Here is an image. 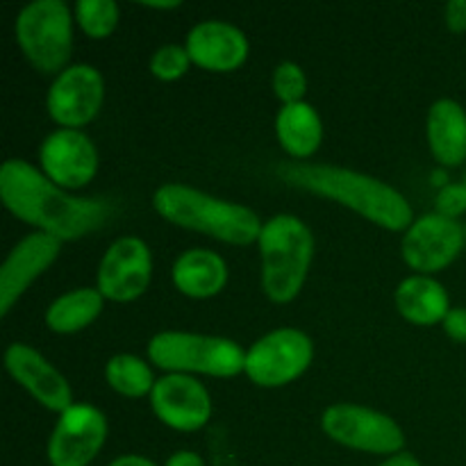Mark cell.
<instances>
[{"instance_id": "7", "label": "cell", "mask_w": 466, "mask_h": 466, "mask_svg": "<svg viewBox=\"0 0 466 466\" xmlns=\"http://www.w3.org/2000/svg\"><path fill=\"white\" fill-rule=\"evenodd\" d=\"M312 362V341L305 332L282 328L262 337L246 353V373L262 387H282L296 380Z\"/></svg>"}, {"instance_id": "34", "label": "cell", "mask_w": 466, "mask_h": 466, "mask_svg": "<svg viewBox=\"0 0 466 466\" xmlns=\"http://www.w3.org/2000/svg\"><path fill=\"white\" fill-rule=\"evenodd\" d=\"M464 185H466V176H464Z\"/></svg>"}, {"instance_id": "22", "label": "cell", "mask_w": 466, "mask_h": 466, "mask_svg": "<svg viewBox=\"0 0 466 466\" xmlns=\"http://www.w3.org/2000/svg\"><path fill=\"white\" fill-rule=\"evenodd\" d=\"M103 299L105 296L96 289L71 291V294L62 296L50 305L46 323H48L50 330L62 332V335L82 330L100 314Z\"/></svg>"}, {"instance_id": "35", "label": "cell", "mask_w": 466, "mask_h": 466, "mask_svg": "<svg viewBox=\"0 0 466 466\" xmlns=\"http://www.w3.org/2000/svg\"><path fill=\"white\" fill-rule=\"evenodd\" d=\"M464 235H466V228H464Z\"/></svg>"}, {"instance_id": "8", "label": "cell", "mask_w": 466, "mask_h": 466, "mask_svg": "<svg viewBox=\"0 0 466 466\" xmlns=\"http://www.w3.org/2000/svg\"><path fill=\"white\" fill-rule=\"evenodd\" d=\"M321 426L335 441L367 453H399L405 444L396 421L360 405H332L323 412Z\"/></svg>"}, {"instance_id": "4", "label": "cell", "mask_w": 466, "mask_h": 466, "mask_svg": "<svg viewBox=\"0 0 466 466\" xmlns=\"http://www.w3.org/2000/svg\"><path fill=\"white\" fill-rule=\"evenodd\" d=\"M262 250V285L273 303H289L303 287L312 262L314 241L309 228L296 217L271 218L259 235Z\"/></svg>"}, {"instance_id": "19", "label": "cell", "mask_w": 466, "mask_h": 466, "mask_svg": "<svg viewBox=\"0 0 466 466\" xmlns=\"http://www.w3.org/2000/svg\"><path fill=\"white\" fill-rule=\"evenodd\" d=\"M226 262L212 250H187L173 267V282L191 299H209L226 287Z\"/></svg>"}, {"instance_id": "6", "label": "cell", "mask_w": 466, "mask_h": 466, "mask_svg": "<svg viewBox=\"0 0 466 466\" xmlns=\"http://www.w3.org/2000/svg\"><path fill=\"white\" fill-rule=\"evenodd\" d=\"M16 41L25 57L41 73L66 66L73 48L71 9L62 0H36L16 18Z\"/></svg>"}, {"instance_id": "2", "label": "cell", "mask_w": 466, "mask_h": 466, "mask_svg": "<svg viewBox=\"0 0 466 466\" xmlns=\"http://www.w3.org/2000/svg\"><path fill=\"white\" fill-rule=\"evenodd\" d=\"M278 176L287 185L349 205L350 209L387 230H403L412 223V208L408 200L376 177L337 167H314V164H282Z\"/></svg>"}, {"instance_id": "17", "label": "cell", "mask_w": 466, "mask_h": 466, "mask_svg": "<svg viewBox=\"0 0 466 466\" xmlns=\"http://www.w3.org/2000/svg\"><path fill=\"white\" fill-rule=\"evenodd\" d=\"M187 53L191 62L209 71H232L248 57V41L244 32L230 23H198L187 36Z\"/></svg>"}, {"instance_id": "26", "label": "cell", "mask_w": 466, "mask_h": 466, "mask_svg": "<svg viewBox=\"0 0 466 466\" xmlns=\"http://www.w3.org/2000/svg\"><path fill=\"white\" fill-rule=\"evenodd\" d=\"M189 62L191 57L187 53V48H182V46H162L153 55V59H150V71H153V76L157 80L171 82L185 76L187 68H189Z\"/></svg>"}, {"instance_id": "10", "label": "cell", "mask_w": 466, "mask_h": 466, "mask_svg": "<svg viewBox=\"0 0 466 466\" xmlns=\"http://www.w3.org/2000/svg\"><path fill=\"white\" fill-rule=\"evenodd\" d=\"M466 241L464 228L455 218L426 214L403 237V258L414 271L432 273L449 267Z\"/></svg>"}, {"instance_id": "12", "label": "cell", "mask_w": 466, "mask_h": 466, "mask_svg": "<svg viewBox=\"0 0 466 466\" xmlns=\"http://www.w3.org/2000/svg\"><path fill=\"white\" fill-rule=\"evenodd\" d=\"M150 250L139 237H123L105 253L98 271V291L109 300L139 299L150 282Z\"/></svg>"}, {"instance_id": "21", "label": "cell", "mask_w": 466, "mask_h": 466, "mask_svg": "<svg viewBox=\"0 0 466 466\" xmlns=\"http://www.w3.org/2000/svg\"><path fill=\"white\" fill-rule=\"evenodd\" d=\"M276 127L280 144L294 157H309L321 146V118L308 103L285 105L278 114Z\"/></svg>"}, {"instance_id": "15", "label": "cell", "mask_w": 466, "mask_h": 466, "mask_svg": "<svg viewBox=\"0 0 466 466\" xmlns=\"http://www.w3.org/2000/svg\"><path fill=\"white\" fill-rule=\"evenodd\" d=\"M59 248H62V241L44 235V232H36V235L25 237L9 253L7 262L0 268V314L3 317L9 314L12 305L30 287V282L55 262Z\"/></svg>"}, {"instance_id": "29", "label": "cell", "mask_w": 466, "mask_h": 466, "mask_svg": "<svg viewBox=\"0 0 466 466\" xmlns=\"http://www.w3.org/2000/svg\"><path fill=\"white\" fill-rule=\"evenodd\" d=\"M446 23L451 32H466V0H451L446 7Z\"/></svg>"}, {"instance_id": "13", "label": "cell", "mask_w": 466, "mask_h": 466, "mask_svg": "<svg viewBox=\"0 0 466 466\" xmlns=\"http://www.w3.org/2000/svg\"><path fill=\"white\" fill-rule=\"evenodd\" d=\"M39 157L46 177L62 189H80L98 168V155L89 137L66 127L46 137Z\"/></svg>"}, {"instance_id": "32", "label": "cell", "mask_w": 466, "mask_h": 466, "mask_svg": "<svg viewBox=\"0 0 466 466\" xmlns=\"http://www.w3.org/2000/svg\"><path fill=\"white\" fill-rule=\"evenodd\" d=\"M378 466H421V464H419V460L414 458V455L400 453V455H394V458H390L387 462H382Z\"/></svg>"}, {"instance_id": "24", "label": "cell", "mask_w": 466, "mask_h": 466, "mask_svg": "<svg viewBox=\"0 0 466 466\" xmlns=\"http://www.w3.org/2000/svg\"><path fill=\"white\" fill-rule=\"evenodd\" d=\"M76 16L91 39H105L118 23V5L114 0H80L76 5Z\"/></svg>"}, {"instance_id": "3", "label": "cell", "mask_w": 466, "mask_h": 466, "mask_svg": "<svg viewBox=\"0 0 466 466\" xmlns=\"http://www.w3.org/2000/svg\"><path fill=\"white\" fill-rule=\"evenodd\" d=\"M153 203L155 209L176 226L205 232L214 239L228 241V244H253L255 239L259 241V235H262V226L253 209L212 198L191 187H159Z\"/></svg>"}, {"instance_id": "23", "label": "cell", "mask_w": 466, "mask_h": 466, "mask_svg": "<svg viewBox=\"0 0 466 466\" xmlns=\"http://www.w3.org/2000/svg\"><path fill=\"white\" fill-rule=\"evenodd\" d=\"M105 376H107L112 390H116L123 396H130V399L146 396L155 387L150 369L146 367L144 360L135 358V355H116V358L109 360Z\"/></svg>"}, {"instance_id": "1", "label": "cell", "mask_w": 466, "mask_h": 466, "mask_svg": "<svg viewBox=\"0 0 466 466\" xmlns=\"http://www.w3.org/2000/svg\"><path fill=\"white\" fill-rule=\"evenodd\" d=\"M0 196L14 217L59 241L80 239L96 232L114 214L107 200L76 198L23 159L3 164Z\"/></svg>"}, {"instance_id": "25", "label": "cell", "mask_w": 466, "mask_h": 466, "mask_svg": "<svg viewBox=\"0 0 466 466\" xmlns=\"http://www.w3.org/2000/svg\"><path fill=\"white\" fill-rule=\"evenodd\" d=\"M305 89H308V80H305V73L299 64L282 62L276 68V73H273V91H276L282 103H303Z\"/></svg>"}, {"instance_id": "33", "label": "cell", "mask_w": 466, "mask_h": 466, "mask_svg": "<svg viewBox=\"0 0 466 466\" xmlns=\"http://www.w3.org/2000/svg\"><path fill=\"white\" fill-rule=\"evenodd\" d=\"M141 5H146V7H155V9H173V7H180V3L177 0H164V3H153V0H144Z\"/></svg>"}, {"instance_id": "14", "label": "cell", "mask_w": 466, "mask_h": 466, "mask_svg": "<svg viewBox=\"0 0 466 466\" xmlns=\"http://www.w3.org/2000/svg\"><path fill=\"white\" fill-rule=\"evenodd\" d=\"M153 410L167 426L176 431H198L212 414V400L198 380L182 373H171L155 382L150 391Z\"/></svg>"}, {"instance_id": "28", "label": "cell", "mask_w": 466, "mask_h": 466, "mask_svg": "<svg viewBox=\"0 0 466 466\" xmlns=\"http://www.w3.org/2000/svg\"><path fill=\"white\" fill-rule=\"evenodd\" d=\"M444 330L453 341L466 344V308H455L446 314Z\"/></svg>"}, {"instance_id": "31", "label": "cell", "mask_w": 466, "mask_h": 466, "mask_svg": "<svg viewBox=\"0 0 466 466\" xmlns=\"http://www.w3.org/2000/svg\"><path fill=\"white\" fill-rule=\"evenodd\" d=\"M109 466H155L150 460L139 458V455H123V458H116Z\"/></svg>"}, {"instance_id": "5", "label": "cell", "mask_w": 466, "mask_h": 466, "mask_svg": "<svg viewBox=\"0 0 466 466\" xmlns=\"http://www.w3.org/2000/svg\"><path fill=\"white\" fill-rule=\"evenodd\" d=\"M148 355L157 367L176 373L194 371L230 378L246 371L244 350L235 341L221 339V337L162 332L150 339Z\"/></svg>"}, {"instance_id": "16", "label": "cell", "mask_w": 466, "mask_h": 466, "mask_svg": "<svg viewBox=\"0 0 466 466\" xmlns=\"http://www.w3.org/2000/svg\"><path fill=\"white\" fill-rule=\"evenodd\" d=\"M5 367L18 385L25 387L41 405L55 412L73 408V394L68 382L55 367H50L35 349L25 344H12L5 353Z\"/></svg>"}, {"instance_id": "27", "label": "cell", "mask_w": 466, "mask_h": 466, "mask_svg": "<svg viewBox=\"0 0 466 466\" xmlns=\"http://www.w3.org/2000/svg\"><path fill=\"white\" fill-rule=\"evenodd\" d=\"M437 214L455 218L466 212V185H449L437 194Z\"/></svg>"}, {"instance_id": "20", "label": "cell", "mask_w": 466, "mask_h": 466, "mask_svg": "<svg viewBox=\"0 0 466 466\" xmlns=\"http://www.w3.org/2000/svg\"><path fill=\"white\" fill-rule=\"evenodd\" d=\"M396 308L408 321L417 326H432L444 321L451 312L449 294L437 280L426 276H412L396 289Z\"/></svg>"}, {"instance_id": "18", "label": "cell", "mask_w": 466, "mask_h": 466, "mask_svg": "<svg viewBox=\"0 0 466 466\" xmlns=\"http://www.w3.org/2000/svg\"><path fill=\"white\" fill-rule=\"evenodd\" d=\"M431 150L444 167H458L466 159V112L455 100H437L428 116Z\"/></svg>"}, {"instance_id": "9", "label": "cell", "mask_w": 466, "mask_h": 466, "mask_svg": "<svg viewBox=\"0 0 466 466\" xmlns=\"http://www.w3.org/2000/svg\"><path fill=\"white\" fill-rule=\"evenodd\" d=\"M107 421L91 405H73L62 412L48 441V460L53 466H86L103 449Z\"/></svg>"}, {"instance_id": "30", "label": "cell", "mask_w": 466, "mask_h": 466, "mask_svg": "<svg viewBox=\"0 0 466 466\" xmlns=\"http://www.w3.org/2000/svg\"><path fill=\"white\" fill-rule=\"evenodd\" d=\"M167 466H205V464L203 460H200V455L191 453V451H180V453L168 458Z\"/></svg>"}, {"instance_id": "11", "label": "cell", "mask_w": 466, "mask_h": 466, "mask_svg": "<svg viewBox=\"0 0 466 466\" xmlns=\"http://www.w3.org/2000/svg\"><path fill=\"white\" fill-rule=\"evenodd\" d=\"M103 105V77L94 66L77 64L55 77L48 91V114L66 130L85 126Z\"/></svg>"}]
</instances>
